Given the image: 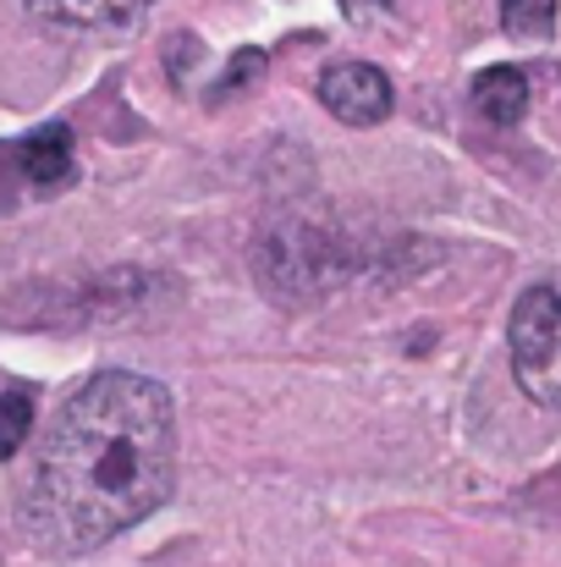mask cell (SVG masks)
Returning a JSON list of instances; mask_svg holds the SVG:
<instances>
[{
  "label": "cell",
  "mask_w": 561,
  "mask_h": 567,
  "mask_svg": "<svg viewBox=\"0 0 561 567\" xmlns=\"http://www.w3.org/2000/svg\"><path fill=\"white\" fill-rule=\"evenodd\" d=\"M33 435V391H0V463L17 457Z\"/></svg>",
  "instance_id": "cell-7"
},
{
  "label": "cell",
  "mask_w": 561,
  "mask_h": 567,
  "mask_svg": "<svg viewBox=\"0 0 561 567\" xmlns=\"http://www.w3.org/2000/svg\"><path fill=\"white\" fill-rule=\"evenodd\" d=\"M320 100L347 127H380L391 116V105H396V89L370 61H336V66L320 72Z\"/></svg>",
  "instance_id": "cell-3"
},
{
  "label": "cell",
  "mask_w": 561,
  "mask_h": 567,
  "mask_svg": "<svg viewBox=\"0 0 561 567\" xmlns=\"http://www.w3.org/2000/svg\"><path fill=\"white\" fill-rule=\"evenodd\" d=\"M177 485V402L160 380L105 370L83 380L39 435L17 524L44 557H83L166 507Z\"/></svg>",
  "instance_id": "cell-1"
},
{
  "label": "cell",
  "mask_w": 561,
  "mask_h": 567,
  "mask_svg": "<svg viewBox=\"0 0 561 567\" xmlns=\"http://www.w3.org/2000/svg\"><path fill=\"white\" fill-rule=\"evenodd\" d=\"M507 348L523 396L540 408H561V276H546L518 292Z\"/></svg>",
  "instance_id": "cell-2"
},
{
  "label": "cell",
  "mask_w": 561,
  "mask_h": 567,
  "mask_svg": "<svg viewBox=\"0 0 561 567\" xmlns=\"http://www.w3.org/2000/svg\"><path fill=\"white\" fill-rule=\"evenodd\" d=\"M501 22L512 39H551L557 33V0H501Z\"/></svg>",
  "instance_id": "cell-8"
},
{
  "label": "cell",
  "mask_w": 561,
  "mask_h": 567,
  "mask_svg": "<svg viewBox=\"0 0 561 567\" xmlns=\"http://www.w3.org/2000/svg\"><path fill=\"white\" fill-rule=\"evenodd\" d=\"M347 11H353L359 22H370L374 11H391V0H347Z\"/></svg>",
  "instance_id": "cell-9"
},
{
  "label": "cell",
  "mask_w": 561,
  "mask_h": 567,
  "mask_svg": "<svg viewBox=\"0 0 561 567\" xmlns=\"http://www.w3.org/2000/svg\"><path fill=\"white\" fill-rule=\"evenodd\" d=\"M149 0H33L39 17L61 22V28H133L144 17Z\"/></svg>",
  "instance_id": "cell-6"
},
{
  "label": "cell",
  "mask_w": 561,
  "mask_h": 567,
  "mask_svg": "<svg viewBox=\"0 0 561 567\" xmlns=\"http://www.w3.org/2000/svg\"><path fill=\"white\" fill-rule=\"evenodd\" d=\"M17 166L28 172V183H39V188H61V183L72 177V127L50 122V127L28 133V138L17 144Z\"/></svg>",
  "instance_id": "cell-4"
},
{
  "label": "cell",
  "mask_w": 561,
  "mask_h": 567,
  "mask_svg": "<svg viewBox=\"0 0 561 567\" xmlns=\"http://www.w3.org/2000/svg\"><path fill=\"white\" fill-rule=\"evenodd\" d=\"M474 105H479L485 122L518 127L523 111H529V78H523L518 66H485V72L474 78Z\"/></svg>",
  "instance_id": "cell-5"
}]
</instances>
